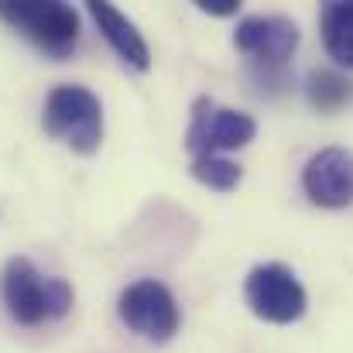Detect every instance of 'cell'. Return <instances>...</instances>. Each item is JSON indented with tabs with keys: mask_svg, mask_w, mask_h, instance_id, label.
I'll list each match as a JSON object with an SVG mask.
<instances>
[{
	"mask_svg": "<svg viewBox=\"0 0 353 353\" xmlns=\"http://www.w3.org/2000/svg\"><path fill=\"white\" fill-rule=\"evenodd\" d=\"M0 295L14 323L21 326H41L69 316L76 292L65 278L41 274L28 257H10L0 274Z\"/></svg>",
	"mask_w": 353,
	"mask_h": 353,
	"instance_id": "6da1fadb",
	"label": "cell"
},
{
	"mask_svg": "<svg viewBox=\"0 0 353 353\" xmlns=\"http://www.w3.org/2000/svg\"><path fill=\"white\" fill-rule=\"evenodd\" d=\"M41 127L76 154H97L103 144V103L86 86H55L45 97Z\"/></svg>",
	"mask_w": 353,
	"mask_h": 353,
	"instance_id": "7a4b0ae2",
	"label": "cell"
},
{
	"mask_svg": "<svg viewBox=\"0 0 353 353\" xmlns=\"http://www.w3.org/2000/svg\"><path fill=\"white\" fill-rule=\"evenodd\" d=\"M0 21L48 59H69L79 45V10L62 0H0Z\"/></svg>",
	"mask_w": 353,
	"mask_h": 353,
	"instance_id": "3957f363",
	"label": "cell"
},
{
	"mask_svg": "<svg viewBox=\"0 0 353 353\" xmlns=\"http://www.w3.org/2000/svg\"><path fill=\"white\" fill-rule=\"evenodd\" d=\"M243 302L261 323H271V326H292L309 312L305 285L281 261H264V264H254L247 271Z\"/></svg>",
	"mask_w": 353,
	"mask_h": 353,
	"instance_id": "277c9868",
	"label": "cell"
},
{
	"mask_svg": "<svg viewBox=\"0 0 353 353\" xmlns=\"http://www.w3.org/2000/svg\"><path fill=\"white\" fill-rule=\"evenodd\" d=\"M117 316L134 336H141L148 343H168L182 326V309H179L172 288L161 285L158 278L130 281L117 299Z\"/></svg>",
	"mask_w": 353,
	"mask_h": 353,
	"instance_id": "5b68a950",
	"label": "cell"
},
{
	"mask_svg": "<svg viewBox=\"0 0 353 353\" xmlns=\"http://www.w3.org/2000/svg\"><path fill=\"white\" fill-rule=\"evenodd\" d=\"M257 137V120L234 107H220L213 97H199L189 114V130H185V151L192 158H210V154H227L240 151Z\"/></svg>",
	"mask_w": 353,
	"mask_h": 353,
	"instance_id": "8992f818",
	"label": "cell"
},
{
	"mask_svg": "<svg viewBox=\"0 0 353 353\" xmlns=\"http://www.w3.org/2000/svg\"><path fill=\"white\" fill-rule=\"evenodd\" d=\"M302 45V31L285 14H250L236 24L234 48L247 55V69L285 72Z\"/></svg>",
	"mask_w": 353,
	"mask_h": 353,
	"instance_id": "52a82bcc",
	"label": "cell"
},
{
	"mask_svg": "<svg viewBox=\"0 0 353 353\" xmlns=\"http://www.w3.org/2000/svg\"><path fill=\"white\" fill-rule=\"evenodd\" d=\"M302 192L319 210H347V206H353L350 148H319L302 168Z\"/></svg>",
	"mask_w": 353,
	"mask_h": 353,
	"instance_id": "ba28073f",
	"label": "cell"
},
{
	"mask_svg": "<svg viewBox=\"0 0 353 353\" xmlns=\"http://www.w3.org/2000/svg\"><path fill=\"white\" fill-rule=\"evenodd\" d=\"M86 10H90L97 31L103 34V41L117 52V59L123 65H130L137 72H148L151 69V48H148L144 34L137 31V24L127 14H120L114 3H103V0H90Z\"/></svg>",
	"mask_w": 353,
	"mask_h": 353,
	"instance_id": "9c48e42d",
	"label": "cell"
},
{
	"mask_svg": "<svg viewBox=\"0 0 353 353\" xmlns=\"http://www.w3.org/2000/svg\"><path fill=\"white\" fill-rule=\"evenodd\" d=\"M319 34L326 55L340 69H353V0H330L319 10Z\"/></svg>",
	"mask_w": 353,
	"mask_h": 353,
	"instance_id": "30bf717a",
	"label": "cell"
},
{
	"mask_svg": "<svg viewBox=\"0 0 353 353\" xmlns=\"http://www.w3.org/2000/svg\"><path fill=\"white\" fill-rule=\"evenodd\" d=\"M305 100L319 114H336L353 103V83L336 69H312L305 79Z\"/></svg>",
	"mask_w": 353,
	"mask_h": 353,
	"instance_id": "8fae6325",
	"label": "cell"
},
{
	"mask_svg": "<svg viewBox=\"0 0 353 353\" xmlns=\"http://www.w3.org/2000/svg\"><path fill=\"white\" fill-rule=\"evenodd\" d=\"M192 179L213 192H234L243 182V168L230 161L227 154H210V158H192Z\"/></svg>",
	"mask_w": 353,
	"mask_h": 353,
	"instance_id": "7c38bea8",
	"label": "cell"
},
{
	"mask_svg": "<svg viewBox=\"0 0 353 353\" xmlns=\"http://www.w3.org/2000/svg\"><path fill=\"white\" fill-rule=\"evenodd\" d=\"M196 7L210 17H234L240 14V0H196Z\"/></svg>",
	"mask_w": 353,
	"mask_h": 353,
	"instance_id": "4fadbf2b",
	"label": "cell"
}]
</instances>
